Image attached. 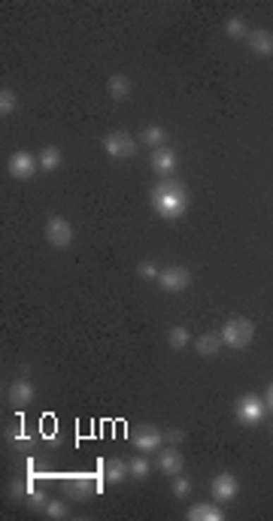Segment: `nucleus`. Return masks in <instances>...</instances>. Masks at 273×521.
Returning <instances> with one entry per match:
<instances>
[{
    "mask_svg": "<svg viewBox=\"0 0 273 521\" xmlns=\"http://www.w3.org/2000/svg\"><path fill=\"white\" fill-rule=\"evenodd\" d=\"M149 197H152V209H155L161 219H167V221L182 219V216H186V209H188V191L176 179L155 182Z\"/></svg>",
    "mask_w": 273,
    "mask_h": 521,
    "instance_id": "f257e3e1",
    "label": "nucleus"
},
{
    "mask_svg": "<svg viewBox=\"0 0 273 521\" xmlns=\"http://www.w3.org/2000/svg\"><path fill=\"white\" fill-rule=\"evenodd\" d=\"M252 340H255V324H252L249 319H243V315L228 319L225 328H222V343L231 345V349H246Z\"/></svg>",
    "mask_w": 273,
    "mask_h": 521,
    "instance_id": "f03ea898",
    "label": "nucleus"
},
{
    "mask_svg": "<svg viewBox=\"0 0 273 521\" xmlns=\"http://www.w3.org/2000/svg\"><path fill=\"white\" fill-rule=\"evenodd\" d=\"M131 446L143 455H158V448L164 446V434L158 427H149V424H140L131 431Z\"/></svg>",
    "mask_w": 273,
    "mask_h": 521,
    "instance_id": "7ed1b4c3",
    "label": "nucleus"
},
{
    "mask_svg": "<svg viewBox=\"0 0 273 521\" xmlns=\"http://www.w3.org/2000/svg\"><path fill=\"white\" fill-rule=\"evenodd\" d=\"M61 488H64V494L70 500H85L95 494L97 482L91 473H67V476H61Z\"/></svg>",
    "mask_w": 273,
    "mask_h": 521,
    "instance_id": "20e7f679",
    "label": "nucleus"
},
{
    "mask_svg": "<svg viewBox=\"0 0 273 521\" xmlns=\"http://www.w3.org/2000/svg\"><path fill=\"white\" fill-rule=\"evenodd\" d=\"M191 285V273L186 267H179V264H174V267H164L158 273V288L167 291V294H182Z\"/></svg>",
    "mask_w": 273,
    "mask_h": 521,
    "instance_id": "39448f33",
    "label": "nucleus"
},
{
    "mask_svg": "<svg viewBox=\"0 0 273 521\" xmlns=\"http://www.w3.org/2000/svg\"><path fill=\"white\" fill-rule=\"evenodd\" d=\"M234 412H237V418L243 424H258L261 418L267 415V403L255 394H243L237 400V406H234Z\"/></svg>",
    "mask_w": 273,
    "mask_h": 521,
    "instance_id": "423d86ee",
    "label": "nucleus"
},
{
    "mask_svg": "<svg viewBox=\"0 0 273 521\" xmlns=\"http://www.w3.org/2000/svg\"><path fill=\"white\" fill-rule=\"evenodd\" d=\"M104 149L109 158H134L137 152V140L125 134V130H113V134L104 137Z\"/></svg>",
    "mask_w": 273,
    "mask_h": 521,
    "instance_id": "0eeeda50",
    "label": "nucleus"
},
{
    "mask_svg": "<svg viewBox=\"0 0 273 521\" xmlns=\"http://www.w3.org/2000/svg\"><path fill=\"white\" fill-rule=\"evenodd\" d=\"M46 240H49V246H55V249L70 246V243H73V224H70L67 219H61V216H49Z\"/></svg>",
    "mask_w": 273,
    "mask_h": 521,
    "instance_id": "6e6552de",
    "label": "nucleus"
},
{
    "mask_svg": "<svg viewBox=\"0 0 273 521\" xmlns=\"http://www.w3.org/2000/svg\"><path fill=\"white\" fill-rule=\"evenodd\" d=\"M149 164H152V170H155L161 179H174L176 176V167H179L176 164V152L170 149V146H158L155 152H152Z\"/></svg>",
    "mask_w": 273,
    "mask_h": 521,
    "instance_id": "1a4fd4ad",
    "label": "nucleus"
},
{
    "mask_svg": "<svg viewBox=\"0 0 273 521\" xmlns=\"http://www.w3.org/2000/svg\"><path fill=\"white\" fill-rule=\"evenodd\" d=\"M6 170L13 173L16 179H30L40 170V158H34L30 152H13L6 161Z\"/></svg>",
    "mask_w": 273,
    "mask_h": 521,
    "instance_id": "9d476101",
    "label": "nucleus"
},
{
    "mask_svg": "<svg viewBox=\"0 0 273 521\" xmlns=\"http://www.w3.org/2000/svg\"><path fill=\"white\" fill-rule=\"evenodd\" d=\"M237 491H240V482H237V476H231V473H219L210 485V494L216 503H231V500L237 497Z\"/></svg>",
    "mask_w": 273,
    "mask_h": 521,
    "instance_id": "9b49d317",
    "label": "nucleus"
},
{
    "mask_svg": "<svg viewBox=\"0 0 273 521\" xmlns=\"http://www.w3.org/2000/svg\"><path fill=\"white\" fill-rule=\"evenodd\" d=\"M128 476H131V467L125 461H119V458H113V461H107V464L100 461V482L107 479L109 485H121Z\"/></svg>",
    "mask_w": 273,
    "mask_h": 521,
    "instance_id": "f8f14e48",
    "label": "nucleus"
},
{
    "mask_svg": "<svg viewBox=\"0 0 273 521\" xmlns=\"http://www.w3.org/2000/svg\"><path fill=\"white\" fill-rule=\"evenodd\" d=\"M155 464H158V470L164 476H179L182 473V455L176 452V448H158V458H155Z\"/></svg>",
    "mask_w": 273,
    "mask_h": 521,
    "instance_id": "ddd939ff",
    "label": "nucleus"
},
{
    "mask_svg": "<svg viewBox=\"0 0 273 521\" xmlns=\"http://www.w3.org/2000/svg\"><path fill=\"white\" fill-rule=\"evenodd\" d=\"M246 46H249L255 55H273V34H270V30H265V27L249 30Z\"/></svg>",
    "mask_w": 273,
    "mask_h": 521,
    "instance_id": "4468645a",
    "label": "nucleus"
},
{
    "mask_svg": "<svg viewBox=\"0 0 273 521\" xmlns=\"http://www.w3.org/2000/svg\"><path fill=\"white\" fill-rule=\"evenodd\" d=\"M37 397L34 385H30L28 379H16L13 385H9V403L13 406H30V400Z\"/></svg>",
    "mask_w": 273,
    "mask_h": 521,
    "instance_id": "2eb2a0df",
    "label": "nucleus"
},
{
    "mask_svg": "<svg viewBox=\"0 0 273 521\" xmlns=\"http://www.w3.org/2000/svg\"><path fill=\"white\" fill-rule=\"evenodd\" d=\"M188 521H222L225 518V509L216 506V503H195L188 509Z\"/></svg>",
    "mask_w": 273,
    "mask_h": 521,
    "instance_id": "dca6fc26",
    "label": "nucleus"
},
{
    "mask_svg": "<svg viewBox=\"0 0 273 521\" xmlns=\"http://www.w3.org/2000/svg\"><path fill=\"white\" fill-rule=\"evenodd\" d=\"M195 349H198V355H204V357L219 355V349H222V333H200L198 343H195Z\"/></svg>",
    "mask_w": 273,
    "mask_h": 521,
    "instance_id": "f3484780",
    "label": "nucleus"
},
{
    "mask_svg": "<svg viewBox=\"0 0 273 521\" xmlns=\"http://www.w3.org/2000/svg\"><path fill=\"white\" fill-rule=\"evenodd\" d=\"M107 91H109V97H113V100H128V94H131V79L119 73V76L109 79Z\"/></svg>",
    "mask_w": 273,
    "mask_h": 521,
    "instance_id": "a211bd4d",
    "label": "nucleus"
},
{
    "mask_svg": "<svg viewBox=\"0 0 273 521\" xmlns=\"http://www.w3.org/2000/svg\"><path fill=\"white\" fill-rule=\"evenodd\" d=\"M61 167V149L58 146H46L43 152H40V170L52 173Z\"/></svg>",
    "mask_w": 273,
    "mask_h": 521,
    "instance_id": "6ab92c4d",
    "label": "nucleus"
},
{
    "mask_svg": "<svg viewBox=\"0 0 273 521\" xmlns=\"http://www.w3.org/2000/svg\"><path fill=\"white\" fill-rule=\"evenodd\" d=\"M140 140H143V142H149V146H155V149H158V146H164V140H167V130H164V128H158V125H149V128L143 130V134H140Z\"/></svg>",
    "mask_w": 273,
    "mask_h": 521,
    "instance_id": "aec40b11",
    "label": "nucleus"
},
{
    "mask_svg": "<svg viewBox=\"0 0 273 521\" xmlns=\"http://www.w3.org/2000/svg\"><path fill=\"white\" fill-rule=\"evenodd\" d=\"M128 467H131V479H137V482H140V479H146L149 470H152L146 455H140V458H134V461H128Z\"/></svg>",
    "mask_w": 273,
    "mask_h": 521,
    "instance_id": "412c9836",
    "label": "nucleus"
},
{
    "mask_svg": "<svg viewBox=\"0 0 273 521\" xmlns=\"http://www.w3.org/2000/svg\"><path fill=\"white\" fill-rule=\"evenodd\" d=\"M16 106H18L16 91L13 88H0V116H13Z\"/></svg>",
    "mask_w": 273,
    "mask_h": 521,
    "instance_id": "4be33fe9",
    "label": "nucleus"
},
{
    "mask_svg": "<svg viewBox=\"0 0 273 521\" xmlns=\"http://www.w3.org/2000/svg\"><path fill=\"white\" fill-rule=\"evenodd\" d=\"M225 34H228V37H234V39H246V37H249V27H246V22H243L240 16H234V18H228Z\"/></svg>",
    "mask_w": 273,
    "mask_h": 521,
    "instance_id": "5701e85b",
    "label": "nucleus"
},
{
    "mask_svg": "<svg viewBox=\"0 0 273 521\" xmlns=\"http://www.w3.org/2000/svg\"><path fill=\"white\" fill-rule=\"evenodd\" d=\"M188 340H191V336H188V331H186V328H174V331L167 333V343H170V349H174V352L186 349Z\"/></svg>",
    "mask_w": 273,
    "mask_h": 521,
    "instance_id": "b1692460",
    "label": "nucleus"
},
{
    "mask_svg": "<svg viewBox=\"0 0 273 521\" xmlns=\"http://www.w3.org/2000/svg\"><path fill=\"white\" fill-rule=\"evenodd\" d=\"M170 491H174V497H176V500H186V497L191 494V482L179 473V476H174V485H170Z\"/></svg>",
    "mask_w": 273,
    "mask_h": 521,
    "instance_id": "393cba45",
    "label": "nucleus"
},
{
    "mask_svg": "<svg viewBox=\"0 0 273 521\" xmlns=\"http://www.w3.org/2000/svg\"><path fill=\"white\" fill-rule=\"evenodd\" d=\"M43 513H46L49 518H67V515H70V509H67V503H61V500H49Z\"/></svg>",
    "mask_w": 273,
    "mask_h": 521,
    "instance_id": "a878e982",
    "label": "nucleus"
},
{
    "mask_svg": "<svg viewBox=\"0 0 273 521\" xmlns=\"http://www.w3.org/2000/svg\"><path fill=\"white\" fill-rule=\"evenodd\" d=\"M137 273H140V279H158V267L152 261H140V267H137Z\"/></svg>",
    "mask_w": 273,
    "mask_h": 521,
    "instance_id": "bb28decb",
    "label": "nucleus"
},
{
    "mask_svg": "<svg viewBox=\"0 0 273 521\" xmlns=\"http://www.w3.org/2000/svg\"><path fill=\"white\" fill-rule=\"evenodd\" d=\"M28 503L34 506V509H46L49 500H46V494H43V491H37V488L30 485V491H28Z\"/></svg>",
    "mask_w": 273,
    "mask_h": 521,
    "instance_id": "cd10ccee",
    "label": "nucleus"
},
{
    "mask_svg": "<svg viewBox=\"0 0 273 521\" xmlns=\"http://www.w3.org/2000/svg\"><path fill=\"white\" fill-rule=\"evenodd\" d=\"M164 439L170 446H176V443H182V439H186V431H179V427H174V431H167L164 434Z\"/></svg>",
    "mask_w": 273,
    "mask_h": 521,
    "instance_id": "c85d7f7f",
    "label": "nucleus"
},
{
    "mask_svg": "<svg viewBox=\"0 0 273 521\" xmlns=\"http://www.w3.org/2000/svg\"><path fill=\"white\" fill-rule=\"evenodd\" d=\"M265 403H267V410H273V382H270V388H267V394H265Z\"/></svg>",
    "mask_w": 273,
    "mask_h": 521,
    "instance_id": "c756f323",
    "label": "nucleus"
}]
</instances>
